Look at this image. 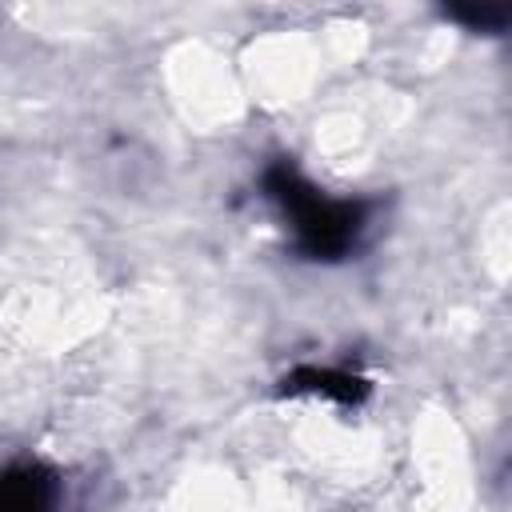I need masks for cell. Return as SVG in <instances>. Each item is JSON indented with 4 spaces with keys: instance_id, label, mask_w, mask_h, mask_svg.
Wrapping results in <instances>:
<instances>
[{
    "instance_id": "3",
    "label": "cell",
    "mask_w": 512,
    "mask_h": 512,
    "mask_svg": "<svg viewBox=\"0 0 512 512\" xmlns=\"http://www.w3.org/2000/svg\"><path fill=\"white\" fill-rule=\"evenodd\" d=\"M444 8L468 28H504V0H444Z\"/></svg>"
},
{
    "instance_id": "1",
    "label": "cell",
    "mask_w": 512,
    "mask_h": 512,
    "mask_svg": "<svg viewBox=\"0 0 512 512\" xmlns=\"http://www.w3.org/2000/svg\"><path fill=\"white\" fill-rule=\"evenodd\" d=\"M268 188L284 204V216L292 220L296 240H300L304 252H312V256H340V252H348L356 244V232H360V220H364L360 204L320 196L292 168H276L268 176Z\"/></svg>"
},
{
    "instance_id": "2",
    "label": "cell",
    "mask_w": 512,
    "mask_h": 512,
    "mask_svg": "<svg viewBox=\"0 0 512 512\" xmlns=\"http://www.w3.org/2000/svg\"><path fill=\"white\" fill-rule=\"evenodd\" d=\"M48 500V480L36 472V468H20V472H8L0 480V504H16V508H36Z\"/></svg>"
}]
</instances>
